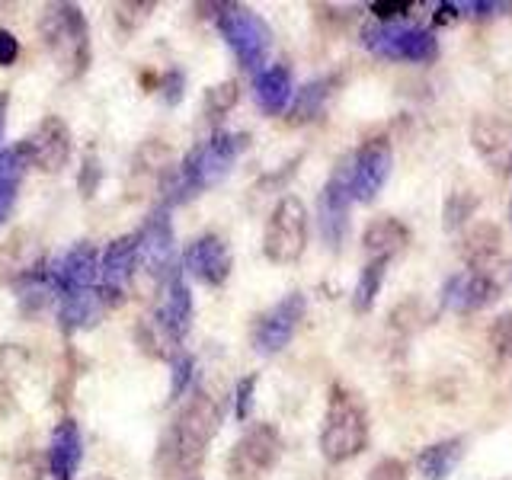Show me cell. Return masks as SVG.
<instances>
[{
    "label": "cell",
    "instance_id": "obj_12",
    "mask_svg": "<svg viewBox=\"0 0 512 480\" xmlns=\"http://www.w3.org/2000/svg\"><path fill=\"white\" fill-rule=\"evenodd\" d=\"M304 311H308V298L301 292H292L282 301H276L269 311H263L253 320V330H250L253 349L260 352V356H276V352H282L292 343L298 324L304 320Z\"/></svg>",
    "mask_w": 512,
    "mask_h": 480
},
{
    "label": "cell",
    "instance_id": "obj_28",
    "mask_svg": "<svg viewBox=\"0 0 512 480\" xmlns=\"http://www.w3.org/2000/svg\"><path fill=\"white\" fill-rule=\"evenodd\" d=\"M388 266L391 260H384V256H375V260H368L359 272V282L352 288V311L356 314H365L372 311V304L381 292L384 285V276H388Z\"/></svg>",
    "mask_w": 512,
    "mask_h": 480
},
{
    "label": "cell",
    "instance_id": "obj_10",
    "mask_svg": "<svg viewBox=\"0 0 512 480\" xmlns=\"http://www.w3.org/2000/svg\"><path fill=\"white\" fill-rule=\"evenodd\" d=\"M282 436L272 423H253L228 455L231 480H263L282 458Z\"/></svg>",
    "mask_w": 512,
    "mask_h": 480
},
{
    "label": "cell",
    "instance_id": "obj_5",
    "mask_svg": "<svg viewBox=\"0 0 512 480\" xmlns=\"http://www.w3.org/2000/svg\"><path fill=\"white\" fill-rule=\"evenodd\" d=\"M368 445V413L362 400L346 391L343 384H333L324 426H320V455L327 464H346L359 458Z\"/></svg>",
    "mask_w": 512,
    "mask_h": 480
},
{
    "label": "cell",
    "instance_id": "obj_18",
    "mask_svg": "<svg viewBox=\"0 0 512 480\" xmlns=\"http://www.w3.org/2000/svg\"><path fill=\"white\" fill-rule=\"evenodd\" d=\"M231 266H234L231 250L218 234L196 237L183 253V269L205 285H224L231 276Z\"/></svg>",
    "mask_w": 512,
    "mask_h": 480
},
{
    "label": "cell",
    "instance_id": "obj_16",
    "mask_svg": "<svg viewBox=\"0 0 512 480\" xmlns=\"http://www.w3.org/2000/svg\"><path fill=\"white\" fill-rule=\"evenodd\" d=\"M496 298H500V285H496L490 272L464 269L445 282L439 304L452 314H474V311L490 308Z\"/></svg>",
    "mask_w": 512,
    "mask_h": 480
},
{
    "label": "cell",
    "instance_id": "obj_29",
    "mask_svg": "<svg viewBox=\"0 0 512 480\" xmlns=\"http://www.w3.org/2000/svg\"><path fill=\"white\" fill-rule=\"evenodd\" d=\"M237 100H240L237 80H221V84L205 90V103H202L205 106V116L208 119H224L237 106Z\"/></svg>",
    "mask_w": 512,
    "mask_h": 480
},
{
    "label": "cell",
    "instance_id": "obj_39",
    "mask_svg": "<svg viewBox=\"0 0 512 480\" xmlns=\"http://www.w3.org/2000/svg\"><path fill=\"white\" fill-rule=\"evenodd\" d=\"M20 58V42L10 29H0V68H10Z\"/></svg>",
    "mask_w": 512,
    "mask_h": 480
},
{
    "label": "cell",
    "instance_id": "obj_2",
    "mask_svg": "<svg viewBox=\"0 0 512 480\" xmlns=\"http://www.w3.org/2000/svg\"><path fill=\"white\" fill-rule=\"evenodd\" d=\"M58 304L64 330L90 327L103 308L100 295V253L90 240H80L77 247L61 260L58 269Z\"/></svg>",
    "mask_w": 512,
    "mask_h": 480
},
{
    "label": "cell",
    "instance_id": "obj_44",
    "mask_svg": "<svg viewBox=\"0 0 512 480\" xmlns=\"http://www.w3.org/2000/svg\"><path fill=\"white\" fill-rule=\"evenodd\" d=\"M503 170H506V173H512V151H509V157H506V164H503Z\"/></svg>",
    "mask_w": 512,
    "mask_h": 480
},
{
    "label": "cell",
    "instance_id": "obj_4",
    "mask_svg": "<svg viewBox=\"0 0 512 480\" xmlns=\"http://www.w3.org/2000/svg\"><path fill=\"white\" fill-rule=\"evenodd\" d=\"M192 324V295L183 279V272L176 269L164 285V301L154 314H148L138 327V343L144 352H151L157 359H176L180 356V343L186 340Z\"/></svg>",
    "mask_w": 512,
    "mask_h": 480
},
{
    "label": "cell",
    "instance_id": "obj_23",
    "mask_svg": "<svg viewBox=\"0 0 512 480\" xmlns=\"http://www.w3.org/2000/svg\"><path fill=\"white\" fill-rule=\"evenodd\" d=\"M500 253H503V234H500L496 224L480 221V224H474L468 234H464L461 256L468 260L471 269L487 272L496 260H500Z\"/></svg>",
    "mask_w": 512,
    "mask_h": 480
},
{
    "label": "cell",
    "instance_id": "obj_47",
    "mask_svg": "<svg viewBox=\"0 0 512 480\" xmlns=\"http://www.w3.org/2000/svg\"><path fill=\"white\" fill-rule=\"evenodd\" d=\"M506 480H512V477H506Z\"/></svg>",
    "mask_w": 512,
    "mask_h": 480
},
{
    "label": "cell",
    "instance_id": "obj_31",
    "mask_svg": "<svg viewBox=\"0 0 512 480\" xmlns=\"http://www.w3.org/2000/svg\"><path fill=\"white\" fill-rule=\"evenodd\" d=\"M490 349L500 362H512V311H503L490 327Z\"/></svg>",
    "mask_w": 512,
    "mask_h": 480
},
{
    "label": "cell",
    "instance_id": "obj_15",
    "mask_svg": "<svg viewBox=\"0 0 512 480\" xmlns=\"http://www.w3.org/2000/svg\"><path fill=\"white\" fill-rule=\"evenodd\" d=\"M138 272V234H122L106 247L100 260V295L103 304H119Z\"/></svg>",
    "mask_w": 512,
    "mask_h": 480
},
{
    "label": "cell",
    "instance_id": "obj_7",
    "mask_svg": "<svg viewBox=\"0 0 512 480\" xmlns=\"http://www.w3.org/2000/svg\"><path fill=\"white\" fill-rule=\"evenodd\" d=\"M308 240H311L308 205L288 192V196H282L276 208L269 212L266 234H263V253L269 263L288 266L301 260L304 250H308Z\"/></svg>",
    "mask_w": 512,
    "mask_h": 480
},
{
    "label": "cell",
    "instance_id": "obj_22",
    "mask_svg": "<svg viewBox=\"0 0 512 480\" xmlns=\"http://www.w3.org/2000/svg\"><path fill=\"white\" fill-rule=\"evenodd\" d=\"M471 138L474 148L484 160H496V164H506V157L512 151V122H506L503 116H477L471 125Z\"/></svg>",
    "mask_w": 512,
    "mask_h": 480
},
{
    "label": "cell",
    "instance_id": "obj_46",
    "mask_svg": "<svg viewBox=\"0 0 512 480\" xmlns=\"http://www.w3.org/2000/svg\"><path fill=\"white\" fill-rule=\"evenodd\" d=\"M509 218H512V202H509Z\"/></svg>",
    "mask_w": 512,
    "mask_h": 480
},
{
    "label": "cell",
    "instance_id": "obj_27",
    "mask_svg": "<svg viewBox=\"0 0 512 480\" xmlns=\"http://www.w3.org/2000/svg\"><path fill=\"white\" fill-rule=\"evenodd\" d=\"M80 455H84V439H80V429L74 420H61L52 432V445H48L45 461H52L55 468H61L64 474H74Z\"/></svg>",
    "mask_w": 512,
    "mask_h": 480
},
{
    "label": "cell",
    "instance_id": "obj_40",
    "mask_svg": "<svg viewBox=\"0 0 512 480\" xmlns=\"http://www.w3.org/2000/svg\"><path fill=\"white\" fill-rule=\"evenodd\" d=\"M36 480H71V474H64L61 468H55L52 461H42V468H39Z\"/></svg>",
    "mask_w": 512,
    "mask_h": 480
},
{
    "label": "cell",
    "instance_id": "obj_26",
    "mask_svg": "<svg viewBox=\"0 0 512 480\" xmlns=\"http://www.w3.org/2000/svg\"><path fill=\"white\" fill-rule=\"evenodd\" d=\"M26 164H29V157H26L23 144H13V148L0 151V224H4L7 215L13 212L16 189H20Z\"/></svg>",
    "mask_w": 512,
    "mask_h": 480
},
{
    "label": "cell",
    "instance_id": "obj_1",
    "mask_svg": "<svg viewBox=\"0 0 512 480\" xmlns=\"http://www.w3.org/2000/svg\"><path fill=\"white\" fill-rule=\"evenodd\" d=\"M221 423V407L215 404V397H208L205 391H196L186 407L176 413V420L164 432L160 442L157 464L164 468L167 477L176 474H196L199 464L205 461L208 445H212L215 432Z\"/></svg>",
    "mask_w": 512,
    "mask_h": 480
},
{
    "label": "cell",
    "instance_id": "obj_19",
    "mask_svg": "<svg viewBox=\"0 0 512 480\" xmlns=\"http://www.w3.org/2000/svg\"><path fill=\"white\" fill-rule=\"evenodd\" d=\"M58 269L61 263H48L45 256H39L36 263L16 276V298H20L23 314L42 311L52 301V295H58Z\"/></svg>",
    "mask_w": 512,
    "mask_h": 480
},
{
    "label": "cell",
    "instance_id": "obj_36",
    "mask_svg": "<svg viewBox=\"0 0 512 480\" xmlns=\"http://www.w3.org/2000/svg\"><path fill=\"white\" fill-rule=\"evenodd\" d=\"M157 4H151V0H144V4H119L116 7V20L122 29H135L141 26L144 20H148V13L154 10Z\"/></svg>",
    "mask_w": 512,
    "mask_h": 480
},
{
    "label": "cell",
    "instance_id": "obj_20",
    "mask_svg": "<svg viewBox=\"0 0 512 480\" xmlns=\"http://www.w3.org/2000/svg\"><path fill=\"white\" fill-rule=\"evenodd\" d=\"M253 93L256 103L266 112V116H282L288 109V103L295 100V80H292V68L288 64H269L253 80Z\"/></svg>",
    "mask_w": 512,
    "mask_h": 480
},
{
    "label": "cell",
    "instance_id": "obj_34",
    "mask_svg": "<svg viewBox=\"0 0 512 480\" xmlns=\"http://www.w3.org/2000/svg\"><path fill=\"white\" fill-rule=\"evenodd\" d=\"M256 375H244L237 381V388H234V416L240 423L250 420V410H253V391H256Z\"/></svg>",
    "mask_w": 512,
    "mask_h": 480
},
{
    "label": "cell",
    "instance_id": "obj_21",
    "mask_svg": "<svg viewBox=\"0 0 512 480\" xmlns=\"http://www.w3.org/2000/svg\"><path fill=\"white\" fill-rule=\"evenodd\" d=\"M464 452H468V442H464L461 436L432 442L423 448V452H416V458H413L416 474H420L423 480H445L461 464Z\"/></svg>",
    "mask_w": 512,
    "mask_h": 480
},
{
    "label": "cell",
    "instance_id": "obj_24",
    "mask_svg": "<svg viewBox=\"0 0 512 480\" xmlns=\"http://www.w3.org/2000/svg\"><path fill=\"white\" fill-rule=\"evenodd\" d=\"M333 87H336V77H317V80H311V84H304L301 90H295V100H292V106H288L285 122L298 128V125H308V122L320 119L327 109Z\"/></svg>",
    "mask_w": 512,
    "mask_h": 480
},
{
    "label": "cell",
    "instance_id": "obj_33",
    "mask_svg": "<svg viewBox=\"0 0 512 480\" xmlns=\"http://www.w3.org/2000/svg\"><path fill=\"white\" fill-rule=\"evenodd\" d=\"M458 13L474 16V20H490V16L512 13V4L509 0H464V4H458Z\"/></svg>",
    "mask_w": 512,
    "mask_h": 480
},
{
    "label": "cell",
    "instance_id": "obj_32",
    "mask_svg": "<svg viewBox=\"0 0 512 480\" xmlns=\"http://www.w3.org/2000/svg\"><path fill=\"white\" fill-rule=\"evenodd\" d=\"M192 372H196V362L186 352L173 359V372H170V400H180L186 391H189V381H192Z\"/></svg>",
    "mask_w": 512,
    "mask_h": 480
},
{
    "label": "cell",
    "instance_id": "obj_30",
    "mask_svg": "<svg viewBox=\"0 0 512 480\" xmlns=\"http://www.w3.org/2000/svg\"><path fill=\"white\" fill-rule=\"evenodd\" d=\"M477 212V196L468 189V192H452L445 202V228L455 231L461 224H468V218Z\"/></svg>",
    "mask_w": 512,
    "mask_h": 480
},
{
    "label": "cell",
    "instance_id": "obj_17",
    "mask_svg": "<svg viewBox=\"0 0 512 480\" xmlns=\"http://www.w3.org/2000/svg\"><path fill=\"white\" fill-rule=\"evenodd\" d=\"M23 148L32 167H39L42 173H58L71 160V132L58 116H45L36 132L23 141Z\"/></svg>",
    "mask_w": 512,
    "mask_h": 480
},
{
    "label": "cell",
    "instance_id": "obj_3",
    "mask_svg": "<svg viewBox=\"0 0 512 480\" xmlns=\"http://www.w3.org/2000/svg\"><path fill=\"white\" fill-rule=\"evenodd\" d=\"M247 148H250L247 132H215L212 138H205L199 148H192L186 154V160L170 176L167 183L170 202H186L205 192L208 186L221 183Z\"/></svg>",
    "mask_w": 512,
    "mask_h": 480
},
{
    "label": "cell",
    "instance_id": "obj_6",
    "mask_svg": "<svg viewBox=\"0 0 512 480\" xmlns=\"http://www.w3.org/2000/svg\"><path fill=\"white\" fill-rule=\"evenodd\" d=\"M39 36L55 58L61 77H80L90 64V26L77 4H48L39 20Z\"/></svg>",
    "mask_w": 512,
    "mask_h": 480
},
{
    "label": "cell",
    "instance_id": "obj_42",
    "mask_svg": "<svg viewBox=\"0 0 512 480\" xmlns=\"http://www.w3.org/2000/svg\"><path fill=\"white\" fill-rule=\"evenodd\" d=\"M100 176V167H96V157H87V180H84V189H87V196L93 192V180Z\"/></svg>",
    "mask_w": 512,
    "mask_h": 480
},
{
    "label": "cell",
    "instance_id": "obj_8",
    "mask_svg": "<svg viewBox=\"0 0 512 480\" xmlns=\"http://www.w3.org/2000/svg\"><path fill=\"white\" fill-rule=\"evenodd\" d=\"M362 45L384 61L432 64L439 58V39L429 29L404 23H368L362 29Z\"/></svg>",
    "mask_w": 512,
    "mask_h": 480
},
{
    "label": "cell",
    "instance_id": "obj_14",
    "mask_svg": "<svg viewBox=\"0 0 512 480\" xmlns=\"http://www.w3.org/2000/svg\"><path fill=\"white\" fill-rule=\"evenodd\" d=\"M349 180L356 202H375L394 167V151L388 138H368L349 157Z\"/></svg>",
    "mask_w": 512,
    "mask_h": 480
},
{
    "label": "cell",
    "instance_id": "obj_13",
    "mask_svg": "<svg viewBox=\"0 0 512 480\" xmlns=\"http://www.w3.org/2000/svg\"><path fill=\"white\" fill-rule=\"evenodd\" d=\"M173 256H176L173 224H170L167 208H157L138 231V272H144V276L157 285L160 282L167 285V279L176 272Z\"/></svg>",
    "mask_w": 512,
    "mask_h": 480
},
{
    "label": "cell",
    "instance_id": "obj_37",
    "mask_svg": "<svg viewBox=\"0 0 512 480\" xmlns=\"http://www.w3.org/2000/svg\"><path fill=\"white\" fill-rule=\"evenodd\" d=\"M365 480H407V464L400 458H381Z\"/></svg>",
    "mask_w": 512,
    "mask_h": 480
},
{
    "label": "cell",
    "instance_id": "obj_9",
    "mask_svg": "<svg viewBox=\"0 0 512 480\" xmlns=\"http://www.w3.org/2000/svg\"><path fill=\"white\" fill-rule=\"evenodd\" d=\"M218 32L228 42V48L237 55L240 68H260L263 58L269 55L272 32L263 23V16H256L244 4H218Z\"/></svg>",
    "mask_w": 512,
    "mask_h": 480
},
{
    "label": "cell",
    "instance_id": "obj_38",
    "mask_svg": "<svg viewBox=\"0 0 512 480\" xmlns=\"http://www.w3.org/2000/svg\"><path fill=\"white\" fill-rule=\"evenodd\" d=\"M183 87H186V77L183 71H167L164 77H160V90H164V100L173 106V103H180V96H183Z\"/></svg>",
    "mask_w": 512,
    "mask_h": 480
},
{
    "label": "cell",
    "instance_id": "obj_43",
    "mask_svg": "<svg viewBox=\"0 0 512 480\" xmlns=\"http://www.w3.org/2000/svg\"><path fill=\"white\" fill-rule=\"evenodd\" d=\"M7 106H10V93L4 90L0 93V138H4V128H7Z\"/></svg>",
    "mask_w": 512,
    "mask_h": 480
},
{
    "label": "cell",
    "instance_id": "obj_25",
    "mask_svg": "<svg viewBox=\"0 0 512 480\" xmlns=\"http://www.w3.org/2000/svg\"><path fill=\"white\" fill-rule=\"evenodd\" d=\"M410 244V231H407V224L400 221V218H375L372 224L365 228L362 234V247L372 253V260L375 256H384V260H391L394 253H400Z\"/></svg>",
    "mask_w": 512,
    "mask_h": 480
},
{
    "label": "cell",
    "instance_id": "obj_35",
    "mask_svg": "<svg viewBox=\"0 0 512 480\" xmlns=\"http://www.w3.org/2000/svg\"><path fill=\"white\" fill-rule=\"evenodd\" d=\"M416 10V4H410V0H375L372 4V13L378 16V23H400L404 16H410Z\"/></svg>",
    "mask_w": 512,
    "mask_h": 480
},
{
    "label": "cell",
    "instance_id": "obj_45",
    "mask_svg": "<svg viewBox=\"0 0 512 480\" xmlns=\"http://www.w3.org/2000/svg\"><path fill=\"white\" fill-rule=\"evenodd\" d=\"M90 480H112V477H90Z\"/></svg>",
    "mask_w": 512,
    "mask_h": 480
},
{
    "label": "cell",
    "instance_id": "obj_11",
    "mask_svg": "<svg viewBox=\"0 0 512 480\" xmlns=\"http://www.w3.org/2000/svg\"><path fill=\"white\" fill-rule=\"evenodd\" d=\"M356 202L352 196V180H349V160L343 157L340 164L333 167L330 180L320 189V199H317V228L324 244L330 250H340L343 240L349 234V208Z\"/></svg>",
    "mask_w": 512,
    "mask_h": 480
},
{
    "label": "cell",
    "instance_id": "obj_41",
    "mask_svg": "<svg viewBox=\"0 0 512 480\" xmlns=\"http://www.w3.org/2000/svg\"><path fill=\"white\" fill-rule=\"evenodd\" d=\"M458 16V4H436V23H452Z\"/></svg>",
    "mask_w": 512,
    "mask_h": 480
}]
</instances>
